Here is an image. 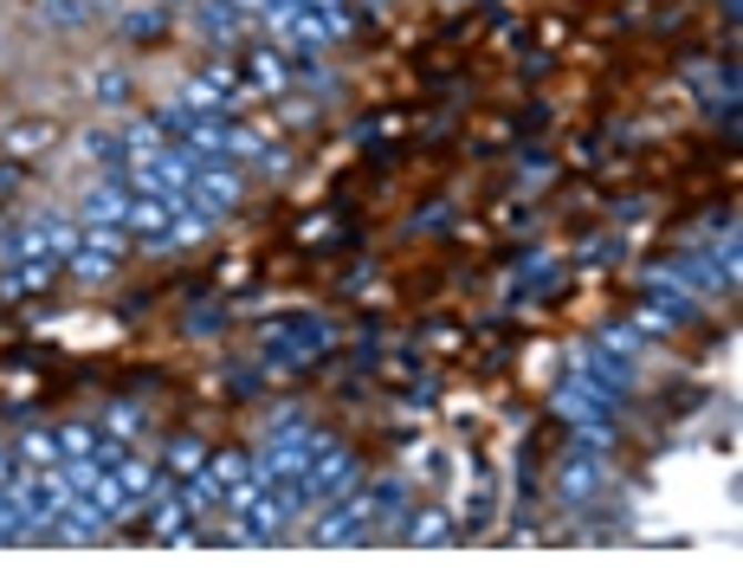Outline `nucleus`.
<instances>
[{
	"label": "nucleus",
	"instance_id": "obj_10",
	"mask_svg": "<svg viewBox=\"0 0 743 582\" xmlns=\"http://www.w3.org/2000/svg\"><path fill=\"white\" fill-rule=\"evenodd\" d=\"M401 538L408 543H446L452 524H446V511H420V524H401Z\"/></svg>",
	"mask_w": 743,
	"mask_h": 582
},
{
	"label": "nucleus",
	"instance_id": "obj_3",
	"mask_svg": "<svg viewBox=\"0 0 743 582\" xmlns=\"http://www.w3.org/2000/svg\"><path fill=\"white\" fill-rule=\"evenodd\" d=\"M162 479H169V472H155V466H149L143 453H130V460L116 466V486H123V499H130V511H136V504H149V492H155Z\"/></svg>",
	"mask_w": 743,
	"mask_h": 582
},
{
	"label": "nucleus",
	"instance_id": "obj_11",
	"mask_svg": "<svg viewBox=\"0 0 743 582\" xmlns=\"http://www.w3.org/2000/svg\"><path fill=\"white\" fill-rule=\"evenodd\" d=\"M201 460H207V447H201V440H175V447H169V479H182V472H194Z\"/></svg>",
	"mask_w": 743,
	"mask_h": 582
},
{
	"label": "nucleus",
	"instance_id": "obj_7",
	"mask_svg": "<svg viewBox=\"0 0 743 582\" xmlns=\"http://www.w3.org/2000/svg\"><path fill=\"white\" fill-rule=\"evenodd\" d=\"M98 453V427H59V460H91Z\"/></svg>",
	"mask_w": 743,
	"mask_h": 582
},
{
	"label": "nucleus",
	"instance_id": "obj_8",
	"mask_svg": "<svg viewBox=\"0 0 743 582\" xmlns=\"http://www.w3.org/2000/svg\"><path fill=\"white\" fill-rule=\"evenodd\" d=\"M45 143H52V123H20V130H7V136H0V150H7V155L45 150Z\"/></svg>",
	"mask_w": 743,
	"mask_h": 582
},
{
	"label": "nucleus",
	"instance_id": "obj_9",
	"mask_svg": "<svg viewBox=\"0 0 743 582\" xmlns=\"http://www.w3.org/2000/svg\"><path fill=\"white\" fill-rule=\"evenodd\" d=\"M253 91H265V98H278V91H285V65H278V52H253Z\"/></svg>",
	"mask_w": 743,
	"mask_h": 582
},
{
	"label": "nucleus",
	"instance_id": "obj_6",
	"mask_svg": "<svg viewBox=\"0 0 743 582\" xmlns=\"http://www.w3.org/2000/svg\"><path fill=\"white\" fill-rule=\"evenodd\" d=\"M601 486V460H569L562 466V499H589Z\"/></svg>",
	"mask_w": 743,
	"mask_h": 582
},
{
	"label": "nucleus",
	"instance_id": "obj_4",
	"mask_svg": "<svg viewBox=\"0 0 743 582\" xmlns=\"http://www.w3.org/2000/svg\"><path fill=\"white\" fill-rule=\"evenodd\" d=\"M194 27L214 39H233V33H246V13L233 0H194Z\"/></svg>",
	"mask_w": 743,
	"mask_h": 582
},
{
	"label": "nucleus",
	"instance_id": "obj_1",
	"mask_svg": "<svg viewBox=\"0 0 743 582\" xmlns=\"http://www.w3.org/2000/svg\"><path fill=\"white\" fill-rule=\"evenodd\" d=\"M130 182H123V175H104V182H98V188L84 194V207H78V214H84V227H123V214H130Z\"/></svg>",
	"mask_w": 743,
	"mask_h": 582
},
{
	"label": "nucleus",
	"instance_id": "obj_13",
	"mask_svg": "<svg viewBox=\"0 0 743 582\" xmlns=\"http://www.w3.org/2000/svg\"><path fill=\"white\" fill-rule=\"evenodd\" d=\"M123 91H130V78H123V72H98V98H111V104H116Z\"/></svg>",
	"mask_w": 743,
	"mask_h": 582
},
{
	"label": "nucleus",
	"instance_id": "obj_2",
	"mask_svg": "<svg viewBox=\"0 0 743 582\" xmlns=\"http://www.w3.org/2000/svg\"><path fill=\"white\" fill-rule=\"evenodd\" d=\"M233 201H240V175H233L226 162L201 169V175H194V188H187V207H201V214H214V221H221Z\"/></svg>",
	"mask_w": 743,
	"mask_h": 582
},
{
	"label": "nucleus",
	"instance_id": "obj_14",
	"mask_svg": "<svg viewBox=\"0 0 743 582\" xmlns=\"http://www.w3.org/2000/svg\"><path fill=\"white\" fill-rule=\"evenodd\" d=\"M45 13L52 20H78V7H65V0H45Z\"/></svg>",
	"mask_w": 743,
	"mask_h": 582
},
{
	"label": "nucleus",
	"instance_id": "obj_5",
	"mask_svg": "<svg viewBox=\"0 0 743 582\" xmlns=\"http://www.w3.org/2000/svg\"><path fill=\"white\" fill-rule=\"evenodd\" d=\"M20 460L27 466H59V433H52V427H27V433H20Z\"/></svg>",
	"mask_w": 743,
	"mask_h": 582
},
{
	"label": "nucleus",
	"instance_id": "obj_12",
	"mask_svg": "<svg viewBox=\"0 0 743 582\" xmlns=\"http://www.w3.org/2000/svg\"><path fill=\"white\" fill-rule=\"evenodd\" d=\"M104 433H116V440H136V433H143V408H111V415H104Z\"/></svg>",
	"mask_w": 743,
	"mask_h": 582
}]
</instances>
